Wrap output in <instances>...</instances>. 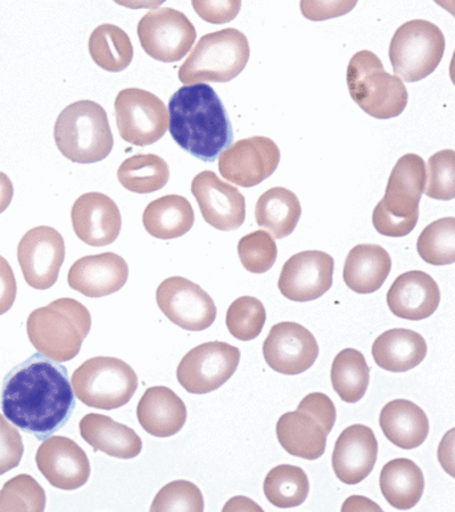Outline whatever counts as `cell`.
Returning a JSON list of instances; mask_svg holds the SVG:
<instances>
[{
    "mask_svg": "<svg viewBox=\"0 0 455 512\" xmlns=\"http://www.w3.org/2000/svg\"><path fill=\"white\" fill-rule=\"evenodd\" d=\"M0 407L8 421L38 441L59 432L76 409L68 369L41 353L15 366L3 382Z\"/></svg>",
    "mask_w": 455,
    "mask_h": 512,
    "instance_id": "cell-1",
    "label": "cell"
},
{
    "mask_svg": "<svg viewBox=\"0 0 455 512\" xmlns=\"http://www.w3.org/2000/svg\"><path fill=\"white\" fill-rule=\"evenodd\" d=\"M169 130L182 150L214 162L233 143V126L225 105L206 84L184 86L169 102Z\"/></svg>",
    "mask_w": 455,
    "mask_h": 512,
    "instance_id": "cell-2",
    "label": "cell"
},
{
    "mask_svg": "<svg viewBox=\"0 0 455 512\" xmlns=\"http://www.w3.org/2000/svg\"><path fill=\"white\" fill-rule=\"evenodd\" d=\"M90 329L89 310L70 297H63L32 311L27 321L28 337L33 348L56 362L76 358Z\"/></svg>",
    "mask_w": 455,
    "mask_h": 512,
    "instance_id": "cell-3",
    "label": "cell"
},
{
    "mask_svg": "<svg viewBox=\"0 0 455 512\" xmlns=\"http://www.w3.org/2000/svg\"><path fill=\"white\" fill-rule=\"evenodd\" d=\"M426 163L417 154H405L388 179L385 196L374 213L372 224L386 237L407 236L419 220V203L425 192Z\"/></svg>",
    "mask_w": 455,
    "mask_h": 512,
    "instance_id": "cell-4",
    "label": "cell"
},
{
    "mask_svg": "<svg viewBox=\"0 0 455 512\" xmlns=\"http://www.w3.org/2000/svg\"><path fill=\"white\" fill-rule=\"evenodd\" d=\"M54 138L63 156L79 164L105 160L114 146L106 111L93 101L66 106L56 120Z\"/></svg>",
    "mask_w": 455,
    "mask_h": 512,
    "instance_id": "cell-5",
    "label": "cell"
},
{
    "mask_svg": "<svg viewBox=\"0 0 455 512\" xmlns=\"http://www.w3.org/2000/svg\"><path fill=\"white\" fill-rule=\"evenodd\" d=\"M250 55V44L242 31L228 28L208 33L180 66L179 80L186 86L203 82L226 84L243 72Z\"/></svg>",
    "mask_w": 455,
    "mask_h": 512,
    "instance_id": "cell-6",
    "label": "cell"
},
{
    "mask_svg": "<svg viewBox=\"0 0 455 512\" xmlns=\"http://www.w3.org/2000/svg\"><path fill=\"white\" fill-rule=\"evenodd\" d=\"M346 80L353 101L372 118L399 117L408 105L409 94L404 82L386 72L375 53L361 51L353 55Z\"/></svg>",
    "mask_w": 455,
    "mask_h": 512,
    "instance_id": "cell-7",
    "label": "cell"
},
{
    "mask_svg": "<svg viewBox=\"0 0 455 512\" xmlns=\"http://www.w3.org/2000/svg\"><path fill=\"white\" fill-rule=\"evenodd\" d=\"M73 393L86 406L114 410L126 406L138 388V376L127 362L113 357L91 358L74 371Z\"/></svg>",
    "mask_w": 455,
    "mask_h": 512,
    "instance_id": "cell-8",
    "label": "cell"
},
{
    "mask_svg": "<svg viewBox=\"0 0 455 512\" xmlns=\"http://www.w3.org/2000/svg\"><path fill=\"white\" fill-rule=\"evenodd\" d=\"M444 52V33L436 24L411 20L395 31L390 45V60L397 77L407 82H418L437 69Z\"/></svg>",
    "mask_w": 455,
    "mask_h": 512,
    "instance_id": "cell-9",
    "label": "cell"
},
{
    "mask_svg": "<svg viewBox=\"0 0 455 512\" xmlns=\"http://www.w3.org/2000/svg\"><path fill=\"white\" fill-rule=\"evenodd\" d=\"M121 138L145 147L159 142L169 130V111L159 97L147 90H121L114 103Z\"/></svg>",
    "mask_w": 455,
    "mask_h": 512,
    "instance_id": "cell-10",
    "label": "cell"
},
{
    "mask_svg": "<svg viewBox=\"0 0 455 512\" xmlns=\"http://www.w3.org/2000/svg\"><path fill=\"white\" fill-rule=\"evenodd\" d=\"M137 33L145 53L163 63L184 59L197 37L194 24L184 13L171 7L148 12L139 21Z\"/></svg>",
    "mask_w": 455,
    "mask_h": 512,
    "instance_id": "cell-11",
    "label": "cell"
},
{
    "mask_svg": "<svg viewBox=\"0 0 455 512\" xmlns=\"http://www.w3.org/2000/svg\"><path fill=\"white\" fill-rule=\"evenodd\" d=\"M241 351L225 342H208L190 350L179 363V384L190 394H208L225 385L241 362Z\"/></svg>",
    "mask_w": 455,
    "mask_h": 512,
    "instance_id": "cell-12",
    "label": "cell"
},
{
    "mask_svg": "<svg viewBox=\"0 0 455 512\" xmlns=\"http://www.w3.org/2000/svg\"><path fill=\"white\" fill-rule=\"evenodd\" d=\"M156 302L172 324L202 332L217 319V307L204 289L184 277H170L157 287Z\"/></svg>",
    "mask_w": 455,
    "mask_h": 512,
    "instance_id": "cell-13",
    "label": "cell"
},
{
    "mask_svg": "<svg viewBox=\"0 0 455 512\" xmlns=\"http://www.w3.org/2000/svg\"><path fill=\"white\" fill-rule=\"evenodd\" d=\"M280 163L278 145L268 137L238 140L219 155L221 176L239 187L251 188L270 178Z\"/></svg>",
    "mask_w": 455,
    "mask_h": 512,
    "instance_id": "cell-14",
    "label": "cell"
},
{
    "mask_svg": "<svg viewBox=\"0 0 455 512\" xmlns=\"http://www.w3.org/2000/svg\"><path fill=\"white\" fill-rule=\"evenodd\" d=\"M18 260L27 284L38 291L53 287L65 260V242L55 228L40 226L21 238Z\"/></svg>",
    "mask_w": 455,
    "mask_h": 512,
    "instance_id": "cell-15",
    "label": "cell"
},
{
    "mask_svg": "<svg viewBox=\"0 0 455 512\" xmlns=\"http://www.w3.org/2000/svg\"><path fill=\"white\" fill-rule=\"evenodd\" d=\"M263 357L278 374L301 375L317 361L319 345L304 326L292 321L279 322L263 343Z\"/></svg>",
    "mask_w": 455,
    "mask_h": 512,
    "instance_id": "cell-16",
    "label": "cell"
},
{
    "mask_svg": "<svg viewBox=\"0 0 455 512\" xmlns=\"http://www.w3.org/2000/svg\"><path fill=\"white\" fill-rule=\"evenodd\" d=\"M335 261L322 251H304L288 259L280 272L279 291L293 302L318 300L333 286Z\"/></svg>",
    "mask_w": 455,
    "mask_h": 512,
    "instance_id": "cell-17",
    "label": "cell"
},
{
    "mask_svg": "<svg viewBox=\"0 0 455 512\" xmlns=\"http://www.w3.org/2000/svg\"><path fill=\"white\" fill-rule=\"evenodd\" d=\"M192 193L206 224L221 231H233L243 226L246 218L244 195L222 181L215 172L198 173L193 179Z\"/></svg>",
    "mask_w": 455,
    "mask_h": 512,
    "instance_id": "cell-18",
    "label": "cell"
},
{
    "mask_svg": "<svg viewBox=\"0 0 455 512\" xmlns=\"http://www.w3.org/2000/svg\"><path fill=\"white\" fill-rule=\"evenodd\" d=\"M36 464L48 483L63 491L80 489L90 477L86 452L65 436H49L37 451Z\"/></svg>",
    "mask_w": 455,
    "mask_h": 512,
    "instance_id": "cell-19",
    "label": "cell"
},
{
    "mask_svg": "<svg viewBox=\"0 0 455 512\" xmlns=\"http://www.w3.org/2000/svg\"><path fill=\"white\" fill-rule=\"evenodd\" d=\"M71 219L74 233L89 246L111 245L121 233L122 217L118 205L102 193L81 195L73 204Z\"/></svg>",
    "mask_w": 455,
    "mask_h": 512,
    "instance_id": "cell-20",
    "label": "cell"
},
{
    "mask_svg": "<svg viewBox=\"0 0 455 512\" xmlns=\"http://www.w3.org/2000/svg\"><path fill=\"white\" fill-rule=\"evenodd\" d=\"M129 267L119 254L106 252L84 256L72 264L68 283L74 291L90 297L109 296L127 284Z\"/></svg>",
    "mask_w": 455,
    "mask_h": 512,
    "instance_id": "cell-21",
    "label": "cell"
},
{
    "mask_svg": "<svg viewBox=\"0 0 455 512\" xmlns=\"http://www.w3.org/2000/svg\"><path fill=\"white\" fill-rule=\"evenodd\" d=\"M377 457L374 431L361 424L347 427L335 444L332 458L335 475L346 485L359 484L374 470Z\"/></svg>",
    "mask_w": 455,
    "mask_h": 512,
    "instance_id": "cell-22",
    "label": "cell"
},
{
    "mask_svg": "<svg viewBox=\"0 0 455 512\" xmlns=\"http://www.w3.org/2000/svg\"><path fill=\"white\" fill-rule=\"evenodd\" d=\"M441 302L435 279L424 271L413 270L397 277L387 293L388 308L404 320L419 321L432 317Z\"/></svg>",
    "mask_w": 455,
    "mask_h": 512,
    "instance_id": "cell-23",
    "label": "cell"
},
{
    "mask_svg": "<svg viewBox=\"0 0 455 512\" xmlns=\"http://www.w3.org/2000/svg\"><path fill=\"white\" fill-rule=\"evenodd\" d=\"M144 431L160 439L178 434L187 420V408L179 396L165 386L148 388L137 407Z\"/></svg>",
    "mask_w": 455,
    "mask_h": 512,
    "instance_id": "cell-24",
    "label": "cell"
},
{
    "mask_svg": "<svg viewBox=\"0 0 455 512\" xmlns=\"http://www.w3.org/2000/svg\"><path fill=\"white\" fill-rule=\"evenodd\" d=\"M80 434L94 451L118 459H134L143 450V441L134 429L111 417L89 414L81 419Z\"/></svg>",
    "mask_w": 455,
    "mask_h": 512,
    "instance_id": "cell-25",
    "label": "cell"
},
{
    "mask_svg": "<svg viewBox=\"0 0 455 512\" xmlns=\"http://www.w3.org/2000/svg\"><path fill=\"white\" fill-rule=\"evenodd\" d=\"M379 425L386 439L403 450L419 448L429 434L426 412L409 400L388 402L380 411Z\"/></svg>",
    "mask_w": 455,
    "mask_h": 512,
    "instance_id": "cell-26",
    "label": "cell"
},
{
    "mask_svg": "<svg viewBox=\"0 0 455 512\" xmlns=\"http://www.w3.org/2000/svg\"><path fill=\"white\" fill-rule=\"evenodd\" d=\"M425 338L411 329L395 328L379 335L372 345L377 366L391 373H407L423 362L427 355Z\"/></svg>",
    "mask_w": 455,
    "mask_h": 512,
    "instance_id": "cell-27",
    "label": "cell"
},
{
    "mask_svg": "<svg viewBox=\"0 0 455 512\" xmlns=\"http://www.w3.org/2000/svg\"><path fill=\"white\" fill-rule=\"evenodd\" d=\"M392 270L391 255L384 247L360 244L347 255L343 277L347 287L358 294H372L382 288Z\"/></svg>",
    "mask_w": 455,
    "mask_h": 512,
    "instance_id": "cell-28",
    "label": "cell"
},
{
    "mask_svg": "<svg viewBox=\"0 0 455 512\" xmlns=\"http://www.w3.org/2000/svg\"><path fill=\"white\" fill-rule=\"evenodd\" d=\"M276 433L281 447L294 457L317 460L324 456L328 434L316 419L303 411L281 416Z\"/></svg>",
    "mask_w": 455,
    "mask_h": 512,
    "instance_id": "cell-29",
    "label": "cell"
},
{
    "mask_svg": "<svg viewBox=\"0 0 455 512\" xmlns=\"http://www.w3.org/2000/svg\"><path fill=\"white\" fill-rule=\"evenodd\" d=\"M195 212L186 197L167 195L147 205L143 224L148 234L162 241L184 236L193 228Z\"/></svg>",
    "mask_w": 455,
    "mask_h": 512,
    "instance_id": "cell-30",
    "label": "cell"
},
{
    "mask_svg": "<svg viewBox=\"0 0 455 512\" xmlns=\"http://www.w3.org/2000/svg\"><path fill=\"white\" fill-rule=\"evenodd\" d=\"M384 498L397 510L415 508L425 491L423 470L410 459H394L384 466L379 478Z\"/></svg>",
    "mask_w": 455,
    "mask_h": 512,
    "instance_id": "cell-31",
    "label": "cell"
},
{
    "mask_svg": "<svg viewBox=\"0 0 455 512\" xmlns=\"http://www.w3.org/2000/svg\"><path fill=\"white\" fill-rule=\"evenodd\" d=\"M302 216L299 197L284 187H275L262 194L255 206L256 224L278 239L293 234Z\"/></svg>",
    "mask_w": 455,
    "mask_h": 512,
    "instance_id": "cell-32",
    "label": "cell"
},
{
    "mask_svg": "<svg viewBox=\"0 0 455 512\" xmlns=\"http://www.w3.org/2000/svg\"><path fill=\"white\" fill-rule=\"evenodd\" d=\"M91 59L107 72H122L134 60V46L127 32L114 24H102L89 38Z\"/></svg>",
    "mask_w": 455,
    "mask_h": 512,
    "instance_id": "cell-33",
    "label": "cell"
},
{
    "mask_svg": "<svg viewBox=\"0 0 455 512\" xmlns=\"http://www.w3.org/2000/svg\"><path fill=\"white\" fill-rule=\"evenodd\" d=\"M118 179L131 193L152 194L167 186L170 169L161 156L137 154L121 163Z\"/></svg>",
    "mask_w": 455,
    "mask_h": 512,
    "instance_id": "cell-34",
    "label": "cell"
},
{
    "mask_svg": "<svg viewBox=\"0 0 455 512\" xmlns=\"http://www.w3.org/2000/svg\"><path fill=\"white\" fill-rule=\"evenodd\" d=\"M330 377L339 398L346 403H357L367 393L370 367L360 351L345 349L334 359Z\"/></svg>",
    "mask_w": 455,
    "mask_h": 512,
    "instance_id": "cell-35",
    "label": "cell"
},
{
    "mask_svg": "<svg viewBox=\"0 0 455 512\" xmlns=\"http://www.w3.org/2000/svg\"><path fill=\"white\" fill-rule=\"evenodd\" d=\"M263 490L271 505L280 509L295 508L308 499L310 482L302 468L280 465L270 470Z\"/></svg>",
    "mask_w": 455,
    "mask_h": 512,
    "instance_id": "cell-36",
    "label": "cell"
},
{
    "mask_svg": "<svg viewBox=\"0 0 455 512\" xmlns=\"http://www.w3.org/2000/svg\"><path fill=\"white\" fill-rule=\"evenodd\" d=\"M420 258L432 266H449L455 262V219L443 218L428 225L417 242Z\"/></svg>",
    "mask_w": 455,
    "mask_h": 512,
    "instance_id": "cell-37",
    "label": "cell"
},
{
    "mask_svg": "<svg viewBox=\"0 0 455 512\" xmlns=\"http://www.w3.org/2000/svg\"><path fill=\"white\" fill-rule=\"evenodd\" d=\"M266 320L267 311L262 302L253 296H242L231 303L226 324L237 340L250 342L260 336Z\"/></svg>",
    "mask_w": 455,
    "mask_h": 512,
    "instance_id": "cell-38",
    "label": "cell"
},
{
    "mask_svg": "<svg viewBox=\"0 0 455 512\" xmlns=\"http://www.w3.org/2000/svg\"><path fill=\"white\" fill-rule=\"evenodd\" d=\"M46 502L43 487L27 474L12 478L0 491V511H44Z\"/></svg>",
    "mask_w": 455,
    "mask_h": 512,
    "instance_id": "cell-39",
    "label": "cell"
},
{
    "mask_svg": "<svg viewBox=\"0 0 455 512\" xmlns=\"http://www.w3.org/2000/svg\"><path fill=\"white\" fill-rule=\"evenodd\" d=\"M238 255L248 272L261 275L275 266L278 256L277 244L267 231H254L239 241Z\"/></svg>",
    "mask_w": 455,
    "mask_h": 512,
    "instance_id": "cell-40",
    "label": "cell"
},
{
    "mask_svg": "<svg viewBox=\"0 0 455 512\" xmlns=\"http://www.w3.org/2000/svg\"><path fill=\"white\" fill-rule=\"evenodd\" d=\"M425 194L437 201L455 197V152L443 150L430 156L426 165Z\"/></svg>",
    "mask_w": 455,
    "mask_h": 512,
    "instance_id": "cell-41",
    "label": "cell"
},
{
    "mask_svg": "<svg viewBox=\"0 0 455 512\" xmlns=\"http://www.w3.org/2000/svg\"><path fill=\"white\" fill-rule=\"evenodd\" d=\"M151 511L202 512L204 511L203 493L192 482H171L156 494Z\"/></svg>",
    "mask_w": 455,
    "mask_h": 512,
    "instance_id": "cell-42",
    "label": "cell"
},
{
    "mask_svg": "<svg viewBox=\"0 0 455 512\" xmlns=\"http://www.w3.org/2000/svg\"><path fill=\"white\" fill-rule=\"evenodd\" d=\"M23 453L24 444L18 429L0 415V476L19 466Z\"/></svg>",
    "mask_w": 455,
    "mask_h": 512,
    "instance_id": "cell-43",
    "label": "cell"
},
{
    "mask_svg": "<svg viewBox=\"0 0 455 512\" xmlns=\"http://www.w3.org/2000/svg\"><path fill=\"white\" fill-rule=\"evenodd\" d=\"M297 410L316 419L327 434L332 432L336 423L337 411L334 402L326 394L316 392L306 395Z\"/></svg>",
    "mask_w": 455,
    "mask_h": 512,
    "instance_id": "cell-44",
    "label": "cell"
},
{
    "mask_svg": "<svg viewBox=\"0 0 455 512\" xmlns=\"http://www.w3.org/2000/svg\"><path fill=\"white\" fill-rule=\"evenodd\" d=\"M194 10L205 22L223 24L233 21L242 8V2H193Z\"/></svg>",
    "mask_w": 455,
    "mask_h": 512,
    "instance_id": "cell-45",
    "label": "cell"
},
{
    "mask_svg": "<svg viewBox=\"0 0 455 512\" xmlns=\"http://www.w3.org/2000/svg\"><path fill=\"white\" fill-rule=\"evenodd\" d=\"M357 2H301V11L310 21H325L350 13Z\"/></svg>",
    "mask_w": 455,
    "mask_h": 512,
    "instance_id": "cell-46",
    "label": "cell"
},
{
    "mask_svg": "<svg viewBox=\"0 0 455 512\" xmlns=\"http://www.w3.org/2000/svg\"><path fill=\"white\" fill-rule=\"evenodd\" d=\"M18 293V284L10 263L0 255V316L10 311Z\"/></svg>",
    "mask_w": 455,
    "mask_h": 512,
    "instance_id": "cell-47",
    "label": "cell"
},
{
    "mask_svg": "<svg viewBox=\"0 0 455 512\" xmlns=\"http://www.w3.org/2000/svg\"><path fill=\"white\" fill-rule=\"evenodd\" d=\"M14 196V186L4 172H0V214L10 206Z\"/></svg>",
    "mask_w": 455,
    "mask_h": 512,
    "instance_id": "cell-48",
    "label": "cell"
},
{
    "mask_svg": "<svg viewBox=\"0 0 455 512\" xmlns=\"http://www.w3.org/2000/svg\"><path fill=\"white\" fill-rule=\"evenodd\" d=\"M382 511L376 503L363 497H351L344 502L342 511Z\"/></svg>",
    "mask_w": 455,
    "mask_h": 512,
    "instance_id": "cell-49",
    "label": "cell"
},
{
    "mask_svg": "<svg viewBox=\"0 0 455 512\" xmlns=\"http://www.w3.org/2000/svg\"><path fill=\"white\" fill-rule=\"evenodd\" d=\"M227 510H242V511L258 510V511H262V508L259 507L258 505H256V503H254L250 499L243 498V497H237V498L231 499L227 503L226 507L223 508V511H227Z\"/></svg>",
    "mask_w": 455,
    "mask_h": 512,
    "instance_id": "cell-50",
    "label": "cell"
}]
</instances>
